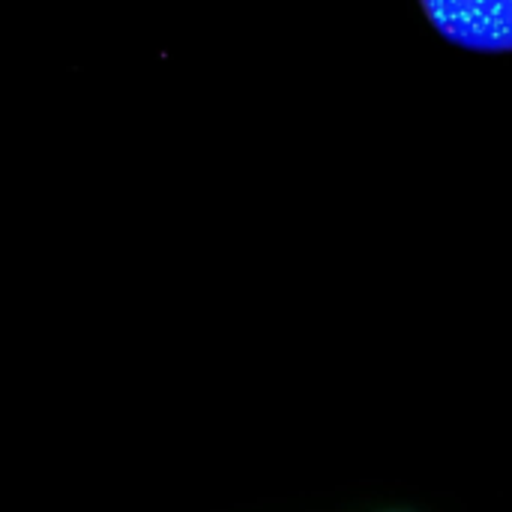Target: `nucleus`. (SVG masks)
Instances as JSON below:
<instances>
[{"label": "nucleus", "instance_id": "nucleus-1", "mask_svg": "<svg viewBox=\"0 0 512 512\" xmlns=\"http://www.w3.org/2000/svg\"><path fill=\"white\" fill-rule=\"evenodd\" d=\"M420 6L450 45L512 54V0H420Z\"/></svg>", "mask_w": 512, "mask_h": 512}]
</instances>
